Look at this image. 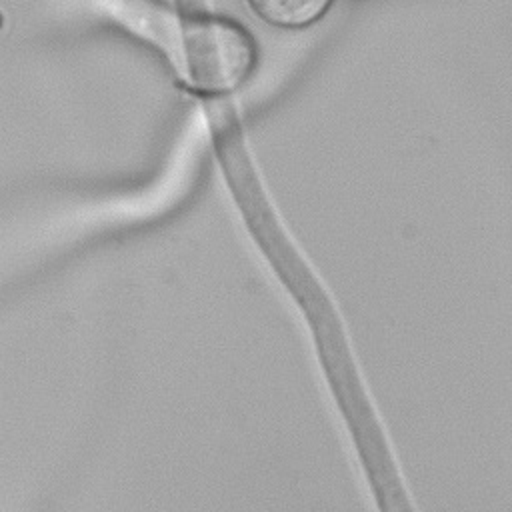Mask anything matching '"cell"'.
<instances>
[{
	"label": "cell",
	"instance_id": "1",
	"mask_svg": "<svg viewBox=\"0 0 512 512\" xmlns=\"http://www.w3.org/2000/svg\"><path fill=\"white\" fill-rule=\"evenodd\" d=\"M176 62L194 90L226 92L250 72L254 46L236 24L218 18H192L176 36Z\"/></svg>",
	"mask_w": 512,
	"mask_h": 512
},
{
	"label": "cell",
	"instance_id": "2",
	"mask_svg": "<svg viewBox=\"0 0 512 512\" xmlns=\"http://www.w3.org/2000/svg\"><path fill=\"white\" fill-rule=\"evenodd\" d=\"M252 10L272 26L300 28L314 22L330 0H248Z\"/></svg>",
	"mask_w": 512,
	"mask_h": 512
}]
</instances>
